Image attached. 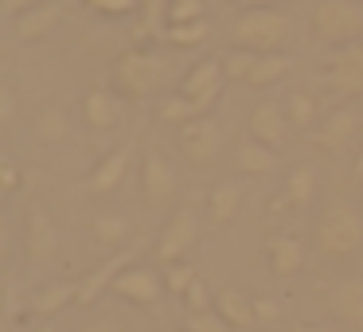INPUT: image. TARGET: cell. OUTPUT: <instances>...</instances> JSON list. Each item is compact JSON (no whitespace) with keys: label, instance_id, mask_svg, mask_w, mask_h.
Returning a JSON list of instances; mask_svg holds the SVG:
<instances>
[{"label":"cell","instance_id":"cell-41","mask_svg":"<svg viewBox=\"0 0 363 332\" xmlns=\"http://www.w3.org/2000/svg\"><path fill=\"white\" fill-rule=\"evenodd\" d=\"M79 332H129V328L121 321H113V316H94V321H86Z\"/></svg>","mask_w":363,"mask_h":332},{"label":"cell","instance_id":"cell-24","mask_svg":"<svg viewBox=\"0 0 363 332\" xmlns=\"http://www.w3.org/2000/svg\"><path fill=\"white\" fill-rule=\"evenodd\" d=\"M238 207H242V188H238V184H230V180L215 184L211 196H207V211H211L215 223H230L238 215Z\"/></svg>","mask_w":363,"mask_h":332},{"label":"cell","instance_id":"cell-19","mask_svg":"<svg viewBox=\"0 0 363 332\" xmlns=\"http://www.w3.org/2000/svg\"><path fill=\"white\" fill-rule=\"evenodd\" d=\"M269 266H274L277 277H297L301 266H305V246H301L297 235H274L269 238Z\"/></svg>","mask_w":363,"mask_h":332},{"label":"cell","instance_id":"cell-34","mask_svg":"<svg viewBox=\"0 0 363 332\" xmlns=\"http://www.w3.org/2000/svg\"><path fill=\"white\" fill-rule=\"evenodd\" d=\"M164 20L168 24H191V20H203V0H172Z\"/></svg>","mask_w":363,"mask_h":332},{"label":"cell","instance_id":"cell-26","mask_svg":"<svg viewBox=\"0 0 363 332\" xmlns=\"http://www.w3.org/2000/svg\"><path fill=\"white\" fill-rule=\"evenodd\" d=\"M285 118H289L293 129H313L316 118H320V106H316V98L308 90H293L285 98Z\"/></svg>","mask_w":363,"mask_h":332},{"label":"cell","instance_id":"cell-11","mask_svg":"<svg viewBox=\"0 0 363 332\" xmlns=\"http://www.w3.org/2000/svg\"><path fill=\"white\" fill-rule=\"evenodd\" d=\"M129 160H133V145H118L113 153H106L94 165V172L86 176V192L90 196H110L129 172Z\"/></svg>","mask_w":363,"mask_h":332},{"label":"cell","instance_id":"cell-22","mask_svg":"<svg viewBox=\"0 0 363 332\" xmlns=\"http://www.w3.org/2000/svg\"><path fill=\"white\" fill-rule=\"evenodd\" d=\"M235 165H238V172H246V176H266V172H274V165H277V149H269V145H262V141H242L235 149Z\"/></svg>","mask_w":363,"mask_h":332},{"label":"cell","instance_id":"cell-20","mask_svg":"<svg viewBox=\"0 0 363 332\" xmlns=\"http://www.w3.org/2000/svg\"><path fill=\"white\" fill-rule=\"evenodd\" d=\"M74 297H79V282H51V285H43V289H35L32 297H28V309L48 321V316L63 313Z\"/></svg>","mask_w":363,"mask_h":332},{"label":"cell","instance_id":"cell-10","mask_svg":"<svg viewBox=\"0 0 363 332\" xmlns=\"http://www.w3.org/2000/svg\"><path fill=\"white\" fill-rule=\"evenodd\" d=\"M110 293H118L121 301H129V305H137V309H149V305H157L160 293H164V277H157L145 266H125L113 277Z\"/></svg>","mask_w":363,"mask_h":332},{"label":"cell","instance_id":"cell-36","mask_svg":"<svg viewBox=\"0 0 363 332\" xmlns=\"http://www.w3.org/2000/svg\"><path fill=\"white\" fill-rule=\"evenodd\" d=\"M184 332H230V324L223 321L215 309H207V313H188V324H184Z\"/></svg>","mask_w":363,"mask_h":332},{"label":"cell","instance_id":"cell-39","mask_svg":"<svg viewBox=\"0 0 363 332\" xmlns=\"http://www.w3.org/2000/svg\"><path fill=\"white\" fill-rule=\"evenodd\" d=\"M254 316H258V324H277L281 321V305L274 297H254Z\"/></svg>","mask_w":363,"mask_h":332},{"label":"cell","instance_id":"cell-28","mask_svg":"<svg viewBox=\"0 0 363 332\" xmlns=\"http://www.w3.org/2000/svg\"><path fill=\"white\" fill-rule=\"evenodd\" d=\"M207 35H211V24L207 20H191V24H168L160 40L172 43V48H199Z\"/></svg>","mask_w":363,"mask_h":332},{"label":"cell","instance_id":"cell-30","mask_svg":"<svg viewBox=\"0 0 363 332\" xmlns=\"http://www.w3.org/2000/svg\"><path fill=\"white\" fill-rule=\"evenodd\" d=\"M196 266H191V262H184V258H176V262H164V289L168 293H188L191 285H196Z\"/></svg>","mask_w":363,"mask_h":332},{"label":"cell","instance_id":"cell-32","mask_svg":"<svg viewBox=\"0 0 363 332\" xmlns=\"http://www.w3.org/2000/svg\"><path fill=\"white\" fill-rule=\"evenodd\" d=\"M168 4H172V0H141V28H145V35H164Z\"/></svg>","mask_w":363,"mask_h":332},{"label":"cell","instance_id":"cell-8","mask_svg":"<svg viewBox=\"0 0 363 332\" xmlns=\"http://www.w3.org/2000/svg\"><path fill=\"white\" fill-rule=\"evenodd\" d=\"M180 149H184V157H188L191 165H211V160L223 153V129H219V121H215L211 114H203V118L180 126Z\"/></svg>","mask_w":363,"mask_h":332},{"label":"cell","instance_id":"cell-5","mask_svg":"<svg viewBox=\"0 0 363 332\" xmlns=\"http://www.w3.org/2000/svg\"><path fill=\"white\" fill-rule=\"evenodd\" d=\"M320 79L324 87L340 90V94H363V40L332 51L320 63Z\"/></svg>","mask_w":363,"mask_h":332},{"label":"cell","instance_id":"cell-21","mask_svg":"<svg viewBox=\"0 0 363 332\" xmlns=\"http://www.w3.org/2000/svg\"><path fill=\"white\" fill-rule=\"evenodd\" d=\"M289 71H293V59L289 55H281V51H266V55L254 59L250 74H246V87L266 90V87H274V82H281Z\"/></svg>","mask_w":363,"mask_h":332},{"label":"cell","instance_id":"cell-7","mask_svg":"<svg viewBox=\"0 0 363 332\" xmlns=\"http://www.w3.org/2000/svg\"><path fill=\"white\" fill-rule=\"evenodd\" d=\"M24 250H28V262L35 270L48 266L59 250V227L51 219V211L43 204H32L28 207V219H24Z\"/></svg>","mask_w":363,"mask_h":332},{"label":"cell","instance_id":"cell-17","mask_svg":"<svg viewBox=\"0 0 363 332\" xmlns=\"http://www.w3.org/2000/svg\"><path fill=\"white\" fill-rule=\"evenodd\" d=\"M82 118H86V126L94 129V133H110L113 126L121 121V106L118 98L110 94V90H86V98H82Z\"/></svg>","mask_w":363,"mask_h":332},{"label":"cell","instance_id":"cell-45","mask_svg":"<svg viewBox=\"0 0 363 332\" xmlns=\"http://www.w3.org/2000/svg\"><path fill=\"white\" fill-rule=\"evenodd\" d=\"M293 332H332V328H324V324H297Z\"/></svg>","mask_w":363,"mask_h":332},{"label":"cell","instance_id":"cell-14","mask_svg":"<svg viewBox=\"0 0 363 332\" xmlns=\"http://www.w3.org/2000/svg\"><path fill=\"white\" fill-rule=\"evenodd\" d=\"M59 20H63V4H59V0H43V4H35V9H28L16 16V35L24 43H35V40L55 32Z\"/></svg>","mask_w":363,"mask_h":332},{"label":"cell","instance_id":"cell-13","mask_svg":"<svg viewBox=\"0 0 363 332\" xmlns=\"http://www.w3.org/2000/svg\"><path fill=\"white\" fill-rule=\"evenodd\" d=\"M141 188L149 196V204H168L176 192V172L157 149H145V165H141Z\"/></svg>","mask_w":363,"mask_h":332},{"label":"cell","instance_id":"cell-37","mask_svg":"<svg viewBox=\"0 0 363 332\" xmlns=\"http://www.w3.org/2000/svg\"><path fill=\"white\" fill-rule=\"evenodd\" d=\"M184 301H188V313H207V309H215L211 289H207V285L199 282V277H196V285H191V289L184 293Z\"/></svg>","mask_w":363,"mask_h":332},{"label":"cell","instance_id":"cell-12","mask_svg":"<svg viewBox=\"0 0 363 332\" xmlns=\"http://www.w3.org/2000/svg\"><path fill=\"white\" fill-rule=\"evenodd\" d=\"M250 137L269 149H281L285 137H289V118H285L281 102H258L250 114Z\"/></svg>","mask_w":363,"mask_h":332},{"label":"cell","instance_id":"cell-25","mask_svg":"<svg viewBox=\"0 0 363 332\" xmlns=\"http://www.w3.org/2000/svg\"><path fill=\"white\" fill-rule=\"evenodd\" d=\"M313 192H316V168H313V165H297L289 176H285L281 199H285L289 207H305L308 199H313Z\"/></svg>","mask_w":363,"mask_h":332},{"label":"cell","instance_id":"cell-27","mask_svg":"<svg viewBox=\"0 0 363 332\" xmlns=\"http://www.w3.org/2000/svg\"><path fill=\"white\" fill-rule=\"evenodd\" d=\"M157 118L164 121V126H188V121H196L199 118V110H196V102H191L188 94H168V98H160L157 102Z\"/></svg>","mask_w":363,"mask_h":332},{"label":"cell","instance_id":"cell-44","mask_svg":"<svg viewBox=\"0 0 363 332\" xmlns=\"http://www.w3.org/2000/svg\"><path fill=\"white\" fill-rule=\"evenodd\" d=\"M238 4H242V9H277L281 0H238Z\"/></svg>","mask_w":363,"mask_h":332},{"label":"cell","instance_id":"cell-38","mask_svg":"<svg viewBox=\"0 0 363 332\" xmlns=\"http://www.w3.org/2000/svg\"><path fill=\"white\" fill-rule=\"evenodd\" d=\"M12 188H20V165L9 153H0V192H12Z\"/></svg>","mask_w":363,"mask_h":332},{"label":"cell","instance_id":"cell-15","mask_svg":"<svg viewBox=\"0 0 363 332\" xmlns=\"http://www.w3.org/2000/svg\"><path fill=\"white\" fill-rule=\"evenodd\" d=\"M129 258H133V250H121V254H113V258H106V266H98L94 274L82 277V282H79V297H74V305H94V301H98V297H102V293L113 285V277H118L125 266H133Z\"/></svg>","mask_w":363,"mask_h":332},{"label":"cell","instance_id":"cell-40","mask_svg":"<svg viewBox=\"0 0 363 332\" xmlns=\"http://www.w3.org/2000/svg\"><path fill=\"white\" fill-rule=\"evenodd\" d=\"M16 118V94H12V87L4 79H0V126L4 121H12Z\"/></svg>","mask_w":363,"mask_h":332},{"label":"cell","instance_id":"cell-18","mask_svg":"<svg viewBox=\"0 0 363 332\" xmlns=\"http://www.w3.org/2000/svg\"><path fill=\"white\" fill-rule=\"evenodd\" d=\"M215 313L238 332H246V328L258 324V316H254V297H246L242 289H219L215 293Z\"/></svg>","mask_w":363,"mask_h":332},{"label":"cell","instance_id":"cell-47","mask_svg":"<svg viewBox=\"0 0 363 332\" xmlns=\"http://www.w3.org/2000/svg\"><path fill=\"white\" fill-rule=\"evenodd\" d=\"M4 285H9V277L0 274V297H4V293H9V289H4Z\"/></svg>","mask_w":363,"mask_h":332},{"label":"cell","instance_id":"cell-31","mask_svg":"<svg viewBox=\"0 0 363 332\" xmlns=\"http://www.w3.org/2000/svg\"><path fill=\"white\" fill-rule=\"evenodd\" d=\"M94 238L102 246H118V243H125L129 238V223H125V215H98L94 219Z\"/></svg>","mask_w":363,"mask_h":332},{"label":"cell","instance_id":"cell-46","mask_svg":"<svg viewBox=\"0 0 363 332\" xmlns=\"http://www.w3.org/2000/svg\"><path fill=\"white\" fill-rule=\"evenodd\" d=\"M35 332H59V321H51V316H48V321H43Z\"/></svg>","mask_w":363,"mask_h":332},{"label":"cell","instance_id":"cell-35","mask_svg":"<svg viewBox=\"0 0 363 332\" xmlns=\"http://www.w3.org/2000/svg\"><path fill=\"white\" fill-rule=\"evenodd\" d=\"M86 9L98 12V16H133L137 9H141V0H86Z\"/></svg>","mask_w":363,"mask_h":332},{"label":"cell","instance_id":"cell-43","mask_svg":"<svg viewBox=\"0 0 363 332\" xmlns=\"http://www.w3.org/2000/svg\"><path fill=\"white\" fill-rule=\"evenodd\" d=\"M35 4H43V0H0V12L4 16H20V12L35 9Z\"/></svg>","mask_w":363,"mask_h":332},{"label":"cell","instance_id":"cell-42","mask_svg":"<svg viewBox=\"0 0 363 332\" xmlns=\"http://www.w3.org/2000/svg\"><path fill=\"white\" fill-rule=\"evenodd\" d=\"M9 250H12V223H9V215H0V270L9 262Z\"/></svg>","mask_w":363,"mask_h":332},{"label":"cell","instance_id":"cell-6","mask_svg":"<svg viewBox=\"0 0 363 332\" xmlns=\"http://www.w3.org/2000/svg\"><path fill=\"white\" fill-rule=\"evenodd\" d=\"M227 87V71H223V59H199L196 67H188V74L180 79V94H188L196 102L199 118L211 114V106L223 98Z\"/></svg>","mask_w":363,"mask_h":332},{"label":"cell","instance_id":"cell-3","mask_svg":"<svg viewBox=\"0 0 363 332\" xmlns=\"http://www.w3.org/2000/svg\"><path fill=\"white\" fill-rule=\"evenodd\" d=\"M313 243L324 258H347V254L363 243V215L355 211L352 204L324 207V215L316 219Z\"/></svg>","mask_w":363,"mask_h":332},{"label":"cell","instance_id":"cell-23","mask_svg":"<svg viewBox=\"0 0 363 332\" xmlns=\"http://www.w3.org/2000/svg\"><path fill=\"white\" fill-rule=\"evenodd\" d=\"M332 313L347 324H363V282L344 277V282L332 289Z\"/></svg>","mask_w":363,"mask_h":332},{"label":"cell","instance_id":"cell-9","mask_svg":"<svg viewBox=\"0 0 363 332\" xmlns=\"http://www.w3.org/2000/svg\"><path fill=\"white\" fill-rule=\"evenodd\" d=\"M196 238H199V215H196V207H176L172 219H168V227L160 231V243H157L160 266H164V262L184 258V254L191 250V243H196Z\"/></svg>","mask_w":363,"mask_h":332},{"label":"cell","instance_id":"cell-2","mask_svg":"<svg viewBox=\"0 0 363 332\" xmlns=\"http://www.w3.org/2000/svg\"><path fill=\"white\" fill-rule=\"evenodd\" d=\"M308 28H313V40L328 48L363 40V0H316Z\"/></svg>","mask_w":363,"mask_h":332},{"label":"cell","instance_id":"cell-33","mask_svg":"<svg viewBox=\"0 0 363 332\" xmlns=\"http://www.w3.org/2000/svg\"><path fill=\"white\" fill-rule=\"evenodd\" d=\"M254 59H258V51H246V48H230L227 59H223V71H227L230 82H246V74H250Z\"/></svg>","mask_w":363,"mask_h":332},{"label":"cell","instance_id":"cell-16","mask_svg":"<svg viewBox=\"0 0 363 332\" xmlns=\"http://www.w3.org/2000/svg\"><path fill=\"white\" fill-rule=\"evenodd\" d=\"M355 126H359L355 110H347V106H344V110L328 114L324 126L316 129V133H308V141L320 145V149H328V153H340V149H347V141L355 137Z\"/></svg>","mask_w":363,"mask_h":332},{"label":"cell","instance_id":"cell-4","mask_svg":"<svg viewBox=\"0 0 363 332\" xmlns=\"http://www.w3.org/2000/svg\"><path fill=\"white\" fill-rule=\"evenodd\" d=\"M164 74H168V67H164V59H160L157 51L133 48L113 63V87H118V94H125V98H152L160 87H164Z\"/></svg>","mask_w":363,"mask_h":332},{"label":"cell","instance_id":"cell-1","mask_svg":"<svg viewBox=\"0 0 363 332\" xmlns=\"http://www.w3.org/2000/svg\"><path fill=\"white\" fill-rule=\"evenodd\" d=\"M285 40H289V16L281 9H242L230 24V48L266 55V51H281Z\"/></svg>","mask_w":363,"mask_h":332},{"label":"cell","instance_id":"cell-29","mask_svg":"<svg viewBox=\"0 0 363 332\" xmlns=\"http://www.w3.org/2000/svg\"><path fill=\"white\" fill-rule=\"evenodd\" d=\"M35 133H40V141L59 145L67 133H71V126H67V114L59 110V106H48V110H40V118H35Z\"/></svg>","mask_w":363,"mask_h":332}]
</instances>
